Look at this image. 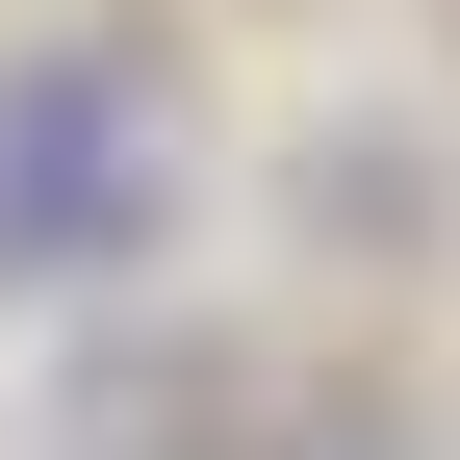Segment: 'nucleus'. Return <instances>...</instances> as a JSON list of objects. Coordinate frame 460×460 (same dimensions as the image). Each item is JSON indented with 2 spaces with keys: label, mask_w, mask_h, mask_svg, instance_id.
<instances>
[{
  "label": "nucleus",
  "mask_w": 460,
  "mask_h": 460,
  "mask_svg": "<svg viewBox=\"0 0 460 460\" xmlns=\"http://www.w3.org/2000/svg\"><path fill=\"white\" fill-rule=\"evenodd\" d=\"M154 205V77L128 51H26L0 77V256H102Z\"/></svg>",
  "instance_id": "1"
}]
</instances>
